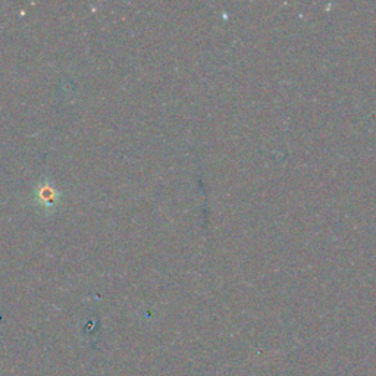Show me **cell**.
<instances>
[{"label": "cell", "mask_w": 376, "mask_h": 376, "mask_svg": "<svg viewBox=\"0 0 376 376\" xmlns=\"http://www.w3.org/2000/svg\"><path fill=\"white\" fill-rule=\"evenodd\" d=\"M38 200L45 206H53L57 200V193L52 185H41L38 190Z\"/></svg>", "instance_id": "obj_1"}]
</instances>
